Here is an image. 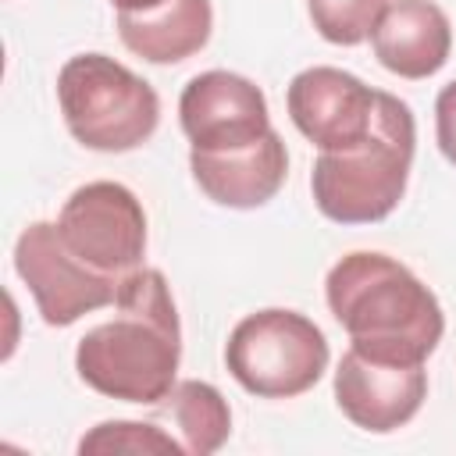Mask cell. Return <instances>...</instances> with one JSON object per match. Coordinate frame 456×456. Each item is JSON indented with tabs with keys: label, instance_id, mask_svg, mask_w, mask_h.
I'll return each instance as SVG.
<instances>
[{
	"label": "cell",
	"instance_id": "cell-13",
	"mask_svg": "<svg viewBox=\"0 0 456 456\" xmlns=\"http://www.w3.org/2000/svg\"><path fill=\"white\" fill-rule=\"evenodd\" d=\"M210 0H164L150 11H118L121 43L150 64H178L210 39Z\"/></svg>",
	"mask_w": 456,
	"mask_h": 456
},
{
	"label": "cell",
	"instance_id": "cell-12",
	"mask_svg": "<svg viewBox=\"0 0 456 456\" xmlns=\"http://www.w3.org/2000/svg\"><path fill=\"white\" fill-rule=\"evenodd\" d=\"M374 57L399 78H428L445 68L452 25L435 0H388L374 32Z\"/></svg>",
	"mask_w": 456,
	"mask_h": 456
},
{
	"label": "cell",
	"instance_id": "cell-3",
	"mask_svg": "<svg viewBox=\"0 0 456 456\" xmlns=\"http://www.w3.org/2000/svg\"><path fill=\"white\" fill-rule=\"evenodd\" d=\"M413 146L417 125L410 107L399 96L381 93L370 135L356 150L321 153L314 160L310 192L317 210L338 224L385 221L406 192Z\"/></svg>",
	"mask_w": 456,
	"mask_h": 456
},
{
	"label": "cell",
	"instance_id": "cell-11",
	"mask_svg": "<svg viewBox=\"0 0 456 456\" xmlns=\"http://www.w3.org/2000/svg\"><path fill=\"white\" fill-rule=\"evenodd\" d=\"M189 167L207 200L232 210H253L278 196L289 175V153L281 135L271 128L260 142L242 150L200 153L189 150Z\"/></svg>",
	"mask_w": 456,
	"mask_h": 456
},
{
	"label": "cell",
	"instance_id": "cell-17",
	"mask_svg": "<svg viewBox=\"0 0 456 456\" xmlns=\"http://www.w3.org/2000/svg\"><path fill=\"white\" fill-rule=\"evenodd\" d=\"M435 139H438L442 157L456 167V78L442 86L435 100Z\"/></svg>",
	"mask_w": 456,
	"mask_h": 456
},
{
	"label": "cell",
	"instance_id": "cell-15",
	"mask_svg": "<svg viewBox=\"0 0 456 456\" xmlns=\"http://www.w3.org/2000/svg\"><path fill=\"white\" fill-rule=\"evenodd\" d=\"M82 456L96 452H153V456H185V445L171 438V431L146 424V420H103L78 442Z\"/></svg>",
	"mask_w": 456,
	"mask_h": 456
},
{
	"label": "cell",
	"instance_id": "cell-10",
	"mask_svg": "<svg viewBox=\"0 0 456 456\" xmlns=\"http://www.w3.org/2000/svg\"><path fill=\"white\" fill-rule=\"evenodd\" d=\"M428 395L424 363H381L353 346L335 370V403L338 410L370 435H388L410 424Z\"/></svg>",
	"mask_w": 456,
	"mask_h": 456
},
{
	"label": "cell",
	"instance_id": "cell-14",
	"mask_svg": "<svg viewBox=\"0 0 456 456\" xmlns=\"http://www.w3.org/2000/svg\"><path fill=\"white\" fill-rule=\"evenodd\" d=\"M157 417L171 420L178 442L189 456L217 452L232 435V410L228 399L207 381H175V388L157 403Z\"/></svg>",
	"mask_w": 456,
	"mask_h": 456
},
{
	"label": "cell",
	"instance_id": "cell-4",
	"mask_svg": "<svg viewBox=\"0 0 456 456\" xmlns=\"http://www.w3.org/2000/svg\"><path fill=\"white\" fill-rule=\"evenodd\" d=\"M57 103L68 132L96 153H128L160 125L157 89L107 53L68 57L57 75Z\"/></svg>",
	"mask_w": 456,
	"mask_h": 456
},
{
	"label": "cell",
	"instance_id": "cell-1",
	"mask_svg": "<svg viewBox=\"0 0 456 456\" xmlns=\"http://www.w3.org/2000/svg\"><path fill=\"white\" fill-rule=\"evenodd\" d=\"M114 317L89 328L75 349L78 378L121 403L157 406L182 360V324L167 278L157 267H135L121 278Z\"/></svg>",
	"mask_w": 456,
	"mask_h": 456
},
{
	"label": "cell",
	"instance_id": "cell-16",
	"mask_svg": "<svg viewBox=\"0 0 456 456\" xmlns=\"http://www.w3.org/2000/svg\"><path fill=\"white\" fill-rule=\"evenodd\" d=\"M388 0H306L314 28L335 43V46H356L363 43Z\"/></svg>",
	"mask_w": 456,
	"mask_h": 456
},
{
	"label": "cell",
	"instance_id": "cell-5",
	"mask_svg": "<svg viewBox=\"0 0 456 456\" xmlns=\"http://www.w3.org/2000/svg\"><path fill=\"white\" fill-rule=\"evenodd\" d=\"M224 363L246 392L292 399L314 388L328 370V338L306 314L267 306L232 328Z\"/></svg>",
	"mask_w": 456,
	"mask_h": 456
},
{
	"label": "cell",
	"instance_id": "cell-6",
	"mask_svg": "<svg viewBox=\"0 0 456 456\" xmlns=\"http://www.w3.org/2000/svg\"><path fill=\"white\" fill-rule=\"evenodd\" d=\"M61 242L96 274L125 278L146 256V210L121 182L78 185L57 214Z\"/></svg>",
	"mask_w": 456,
	"mask_h": 456
},
{
	"label": "cell",
	"instance_id": "cell-7",
	"mask_svg": "<svg viewBox=\"0 0 456 456\" xmlns=\"http://www.w3.org/2000/svg\"><path fill=\"white\" fill-rule=\"evenodd\" d=\"M14 271L28 285L39 317L50 328H68L82 314L110 306L121 278L86 267L57 232V221H32L14 242Z\"/></svg>",
	"mask_w": 456,
	"mask_h": 456
},
{
	"label": "cell",
	"instance_id": "cell-2",
	"mask_svg": "<svg viewBox=\"0 0 456 456\" xmlns=\"http://www.w3.org/2000/svg\"><path fill=\"white\" fill-rule=\"evenodd\" d=\"M324 299L353 349L381 363H424L445 331L438 296L378 249H356L331 264Z\"/></svg>",
	"mask_w": 456,
	"mask_h": 456
},
{
	"label": "cell",
	"instance_id": "cell-8",
	"mask_svg": "<svg viewBox=\"0 0 456 456\" xmlns=\"http://www.w3.org/2000/svg\"><path fill=\"white\" fill-rule=\"evenodd\" d=\"M378 96L381 89H370L363 78L331 64H314L289 82L285 107L292 125L321 153H346L370 135Z\"/></svg>",
	"mask_w": 456,
	"mask_h": 456
},
{
	"label": "cell",
	"instance_id": "cell-18",
	"mask_svg": "<svg viewBox=\"0 0 456 456\" xmlns=\"http://www.w3.org/2000/svg\"><path fill=\"white\" fill-rule=\"evenodd\" d=\"M118 11H150V7H157V4H164V0H110Z\"/></svg>",
	"mask_w": 456,
	"mask_h": 456
},
{
	"label": "cell",
	"instance_id": "cell-9",
	"mask_svg": "<svg viewBox=\"0 0 456 456\" xmlns=\"http://www.w3.org/2000/svg\"><path fill=\"white\" fill-rule=\"evenodd\" d=\"M178 121L192 150L221 153L260 142L271 132L267 96L256 82L235 71H203L178 96Z\"/></svg>",
	"mask_w": 456,
	"mask_h": 456
}]
</instances>
